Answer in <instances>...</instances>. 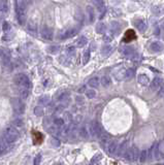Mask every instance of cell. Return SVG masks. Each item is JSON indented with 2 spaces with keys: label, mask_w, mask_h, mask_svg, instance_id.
Wrapping results in <instances>:
<instances>
[{
  "label": "cell",
  "mask_w": 164,
  "mask_h": 165,
  "mask_svg": "<svg viewBox=\"0 0 164 165\" xmlns=\"http://www.w3.org/2000/svg\"><path fill=\"white\" fill-rule=\"evenodd\" d=\"M110 51H112V46H108V45H105L102 46V55L103 56H107L108 54L110 53Z\"/></svg>",
  "instance_id": "32"
},
{
  "label": "cell",
  "mask_w": 164,
  "mask_h": 165,
  "mask_svg": "<svg viewBox=\"0 0 164 165\" xmlns=\"http://www.w3.org/2000/svg\"><path fill=\"white\" fill-rule=\"evenodd\" d=\"M88 85H89L91 88H98L99 85H100V81H99L98 78H90Z\"/></svg>",
  "instance_id": "21"
},
{
  "label": "cell",
  "mask_w": 164,
  "mask_h": 165,
  "mask_svg": "<svg viewBox=\"0 0 164 165\" xmlns=\"http://www.w3.org/2000/svg\"><path fill=\"white\" fill-rule=\"evenodd\" d=\"M69 98V93L66 92V91H63V92H60L58 95H56V99L59 102H65L67 101V99Z\"/></svg>",
  "instance_id": "13"
},
{
  "label": "cell",
  "mask_w": 164,
  "mask_h": 165,
  "mask_svg": "<svg viewBox=\"0 0 164 165\" xmlns=\"http://www.w3.org/2000/svg\"><path fill=\"white\" fill-rule=\"evenodd\" d=\"M55 165H63V163H61V162H60V163H57V164H55Z\"/></svg>",
  "instance_id": "49"
},
{
  "label": "cell",
  "mask_w": 164,
  "mask_h": 165,
  "mask_svg": "<svg viewBox=\"0 0 164 165\" xmlns=\"http://www.w3.org/2000/svg\"><path fill=\"white\" fill-rule=\"evenodd\" d=\"M133 75H134V69L128 68L127 70H125V73H124V78H125V79H130V78H132Z\"/></svg>",
  "instance_id": "27"
},
{
  "label": "cell",
  "mask_w": 164,
  "mask_h": 165,
  "mask_svg": "<svg viewBox=\"0 0 164 165\" xmlns=\"http://www.w3.org/2000/svg\"><path fill=\"white\" fill-rule=\"evenodd\" d=\"M86 96L88 97L89 99H92V98H95L96 97V91L94 89H90V90H87L86 91Z\"/></svg>",
  "instance_id": "31"
},
{
  "label": "cell",
  "mask_w": 164,
  "mask_h": 165,
  "mask_svg": "<svg viewBox=\"0 0 164 165\" xmlns=\"http://www.w3.org/2000/svg\"><path fill=\"white\" fill-rule=\"evenodd\" d=\"M86 10H87V14H88V18H89V22L90 23H93L95 20V11H94V8H93L91 5H88L86 7Z\"/></svg>",
  "instance_id": "12"
},
{
  "label": "cell",
  "mask_w": 164,
  "mask_h": 165,
  "mask_svg": "<svg viewBox=\"0 0 164 165\" xmlns=\"http://www.w3.org/2000/svg\"><path fill=\"white\" fill-rule=\"evenodd\" d=\"M40 161H42V155L38 154V155H36L35 156V158H34V165H39L40 164Z\"/></svg>",
  "instance_id": "42"
},
{
  "label": "cell",
  "mask_w": 164,
  "mask_h": 165,
  "mask_svg": "<svg viewBox=\"0 0 164 165\" xmlns=\"http://www.w3.org/2000/svg\"><path fill=\"white\" fill-rule=\"evenodd\" d=\"M90 60V51H86L83 55V64H87Z\"/></svg>",
  "instance_id": "39"
},
{
  "label": "cell",
  "mask_w": 164,
  "mask_h": 165,
  "mask_svg": "<svg viewBox=\"0 0 164 165\" xmlns=\"http://www.w3.org/2000/svg\"><path fill=\"white\" fill-rule=\"evenodd\" d=\"M161 84H162V79H161L160 78H155L153 81H152L151 82V85H150V87H151V90H158V89H160V87H161Z\"/></svg>",
  "instance_id": "11"
},
{
  "label": "cell",
  "mask_w": 164,
  "mask_h": 165,
  "mask_svg": "<svg viewBox=\"0 0 164 165\" xmlns=\"http://www.w3.org/2000/svg\"><path fill=\"white\" fill-rule=\"evenodd\" d=\"M134 1H138V0H134Z\"/></svg>",
  "instance_id": "51"
},
{
  "label": "cell",
  "mask_w": 164,
  "mask_h": 165,
  "mask_svg": "<svg viewBox=\"0 0 164 165\" xmlns=\"http://www.w3.org/2000/svg\"><path fill=\"white\" fill-rule=\"evenodd\" d=\"M3 137L8 143H14V141H17L18 139H19L20 133H19V131L14 127V126H7V127L4 129Z\"/></svg>",
  "instance_id": "1"
},
{
  "label": "cell",
  "mask_w": 164,
  "mask_h": 165,
  "mask_svg": "<svg viewBox=\"0 0 164 165\" xmlns=\"http://www.w3.org/2000/svg\"><path fill=\"white\" fill-rule=\"evenodd\" d=\"M127 141H123V143L120 144L117 149V152H116V155L119 156V157H122V156L125 155L126 151H127Z\"/></svg>",
  "instance_id": "7"
},
{
  "label": "cell",
  "mask_w": 164,
  "mask_h": 165,
  "mask_svg": "<svg viewBox=\"0 0 164 165\" xmlns=\"http://www.w3.org/2000/svg\"><path fill=\"white\" fill-rule=\"evenodd\" d=\"M64 123H65V121L63 119H60V118H56V119L54 120V124L55 126H57V127H63L64 126Z\"/></svg>",
  "instance_id": "33"
},
{
  "label": "cell",
  "mask_w": 164,
  "mask_h": 165,
  "mask_svg": "<svg viewBox=\"0 0 164 165\" xmlns=\"http://www.w3.org/2000/svg\"><path fill=\"white\" fill-rule=\"evenodd\" d=\"M137 82H138V84L142 85V86H147L150 82V79H149V76L147 74H139L137 76Z\"/></svg>",
  "instance_id": "16"
},
{
  "label": "cell",
  "mask_w": 164,
  "mask_h": 165,
  "mask_svg": "<svg viewBox=\"0 0 164 165\" xmlns=\"http://www.w3.org/2000/svg\"><path fill=\"white\" fill-rule=\"evenodd\" d=\"M7 143H8L4 139V137H0V155L7 149Z\"/></svg>",
  "instance_id": "23"
},
{
  "label": "cell",
  "mask_w": 164,
  "mask_h": 165,
  "mask_svg": "<svg viewBox=\"0 0 164 165\" xmlns=\"http://www.w3.org/2000/svg\"><path fill=\"white\" fill-rule=\"evenodd\" d=\"M105 30H106V27H105V25L103 23H98L97 25H96V32L99 34H104Z\"/></svg>",
  "instance_id": "25"
},
{
  "label": "cell",
  "mask_w": 164,
  "mask_h": 165,
  "mask_svg": "<svg viewBox=\"0 0 164 165\" xmlns=\"http://www.w3.org/2000/svg\"><path fill=\"white\" fill-rule=\"evenodd\" d=\"M123 55L125 56V57H128V58H132L133 55H134V51L132 48H130V46H125L124 49H123Z\"/></svg>",
  "instance_id": "19"
},
{
  "label": "cell",
  "mask_w": 164,
  "mask_h": 165,
  "mask_svg": "<svg viewBox=\"0 0 164 165\" xmlns=\"http://www.w3.org/2000/svg\"><path fill=\"white\" fill-rule=\"evenodd\" d=\"M80 136L87 139L89 137V133H88V130L86 129V127H81L80 128Z\"/></svg>",
  "instance_id": "30"
},
{
  "label": "cell",
  "mask_w": 164,
  "mask_h": 165,
  "mask_svg": "<svg viewBox=\"0 0 164 165\" xmlns=\"http://www.w3.org/2000/svg\"><path fill=\"white\" fill-rule=\"evenodd\" d=\"M135 27L138 29L140 32H145L147 30V24L143 20H136L135 21Z\"/></svg>",
  "instance_id": "14"
},
{
  "label": "cell",
  "mask_w": 164,
  "mask_h": 165,
  "mask_svg": "<svg viewBox=\"0 0 164 165\" xmlns=\"http://www.w3.org/2000/svg\"><path fill=\"white\" fill-rule=\"evenodd\" d=\"M50 141H51V144H52V146H54L55 148H58V147L60 146V140L57 139L56 137H52L51 140H50Z\"/></svg>",
  "instance_id": "40"
},
{
  "label": "cell",
  "mask_w": 164,
  "mask_h": 165,
  "mask_svg": "<svg viewBox=\"0 0 164 165\" xmlns=\"http://www.w3.org/2000/svg\"><path fill=\"white\" fill-rule=\"evenodd\" d=\"M90 134L92 135L93 137H100L101 135V127L98 124V122L96 121H92L90 124Z\"/></svg>",
  "instance_id": "4"
},
{
  "label": "cell",
  "mask_w": 164,
  "mask_h": 165,
  "mask_svg": "<svg viewBox=\"0 0 164 165\" xmlns=\"http://www.w3.org/2000/svg\"><path fill=\"white\" fill-rule=\"evenodd\" d=\"M104 41H106V42H110V41H112V37L105 35V36H104Z\"/></svg>",
  "instance_id": "48"
},
{
  "label": "cell",
  "mask_w": 164,
  "mask_h": 165,
  "mask_svg": "<svg viewBox=\"0 0 164 165\" xmlns=\"http://www.w3.org/2000/svg\"><path fill=\"white\" fill-rule=\"evenodd\" d=\"M150 48H151V50H152L153 52L158 53V52H161V51H162V50L164 49V46H163L162 43L160 42V41H154V42L151 43Z\"/></svg>",
  "instance_id": "9"
},
{
  "label": "cell",
  "mask_w": 164,
  "mask_h": 165,
  "mask_svg": "<svg viewBox=\"0 0 164 165\" xmlns=\"http://www.w3.org/2000/svg\"><path fill=\"white\" fill-rule=\"evenodd\" d=\"M40 35H42V38H45L46 40H51L53 39V30L48 26H43L40 30Z\"/></svg>",
  "instance_id": "5"
},
{
  "label": "cell",
  "mask_w": 164,
  "mask_h": 165,
  "mask_svg": "<svg viewBox=\"0 0 164 165\" xmlns=\"http://www.w3.org/2000/svg\"><path fill=\"white\" fill-rule=\"evenodd\" d=\"M13 126L17 129L18 131H19V130H21L23 127H24V122H23L22 119H20V118H17V119H14L13 121Z\"/></svg>",
  "instance_id": "17"
},
{
  "label": "cell",
  "mask_w": 164,
  "mask_h": 165,
  "mask_svg": "<svg viewBox=\"0 0 164 165\" xmlns=\"http://www.w3.org/2000/svg\"><path fill=\"white\" fill-rule=\"evenodd\" d=\"M132 150H133V162H134L138 159L140 152H139V150L137 149V147H132Z\"/></svg>",
  "instance_id": "36"
},
{
  "label": "cell",
  "mask_w": 164,
  "mask_h": 165,
  "mask_svg": "<svg viewBox=\"0 0 164 165\" xmlns=\"http://www.w3.org/2000/svg\"><path fill=\"white\" fill-rule=\"evenodd\" d=\"M20 95L23 99H26L29 95V90L24 89V88H20Z\"/></svg>",
  "instance_id": "34"
},
{
  "label": "cell",
  "mask_w": 164,
  "mask_h": 165,
  "mask_svg": "<svg viewBox=\"0 0 164 165\" xmlns=\"http://www.w3.org/2000/svg\"><path fill=\"white\" fill-rule=\"evenodd\" d=\"M148 157H149V156H148V151H142V153H140V155H139L140 162H142V163H145Z\"/></svg>",
  "instance_id": "35"
},
{
  "label": "cell",
  "mask_w": 164,
  "mask_h": 165,
  "mask_svg": "<svg viewBox=\"0 0 164 165\" xmlns=\"http://www.w3.org/2000/svg\"><path fill=\"white\" fill-rule=\"evenodd\" d=\"M78 29L75 28V27H72V28L67 29V30L63 33L62 38H69V37L74 36V35L78 33Z\"/></svg>",
  "instance_id": "10"
},
{
  "label": "cell",
  "mask_w": 164,
  "mask_h": 165,
  "mask_svg": "<svg viewBox=\"0 0 164 165\" xmlns=\"http://www.w3.org/2000/svg\"><path fill=\"white\" fill-rule=\"evenodd\" d=\"M75 102H77L78 104H80V105L85 104V98H84V96H81V95L75 96Z\"/></svg>",
  "instance_id": "41"
},
{
  "label": "cell",
  "mask_w": 164,
  "mask_h": 165,
  "mask_svg": "<svg viewBox=\"0 0 164 165\" xmlns=\"http://www.w3.org/2000/svg\"><path fill=\"white\" fill-rule=\"evenodd\" d=\"M49 102H50V97L48 95H43L38 99V103H39V104H42V105L49 104Z\"/></svg>",
  "instance_id": "29"
},
{
  "label": "cell",
  "mask_w": 164,
  "mask_h": 165,
  "mask_svg": "<svg viewBox=\"0 0 164 165\" xmlns=\"http://www.w3.org/2000/svg\"><path fill=\"white\" fill-rule=\"evenodd\" d=\"M118 143H117L116 140H114V141H110V143L107 146V148H106V151L107 153L110 155H114V154H116V152H117V149H118Z\"/></svg>",
  "instance_id": "8"
},
{
  "label": "cell",
  "mask_w": 164,
  "mask_h": 165,
  "mask_svg": "<svg viewBox=\"0 0 164 165\" xmlns=\"http://www.w3.org/2000/svg\"><path fill=\"white\" fill-rule=\"evenodd\" d=\"M11 107H13V110L16 114L18 115H22L24 114L25 111V104L24 102L22 101V99L20 98H13L11 99Z\"/></svg>",
  "instance_id": "3"
},
{
  "label": "cell",
  "mask_w": 164,
  "mask_h": 165,
  "mask_svg": "<svg viewBox=\"0 0 164 165\" xmlns=\"http://www.w3.org/2000/svg\"><path fill=\"white\" fill-rule=\"evenodd\" d=\"M75 51V48H74V46H69L68 49H67V52L69 53V54H74Z\"/></svg>",
  "instance_id": "47"
},
{
  "label": "cell",
  "mask_w": 164,
  "mask_h": 165,
  "mask_svg": "<svg viewBox=\"0 0 164 165\" xmlns=\"http://www.w3.org/2000/svg\"><path fill=\"white\" fill-rule=\"evenodd\" d=\"M101 158H102V155H101V154H99V153H97V154H95V155H94V157H93L92 159H91L90 165H93V164H95L96 162L100 160Z\"/></svg>",
  "instance_id": "37"
},
{
  "label": "cell",
  "mask_w": 164,
  "mask_h": 165,
  "mask_svg": "<svg viewBox=\"0 0 164 165\" xmlns=\"http://www.w3.org/2000/svg\"><path fill=\"white\" fill-rule=\"evenodd\" d=\"M29 30H30V31H33V32H36V25L29 24Z\"/></svg>",
  "instance_id": "45"
},
{
  "label": "cell",
  "mask_w": 164,
  "mask_h": 165,
  "mask_svg": "<svg viewBox=\"0 0 164 165\" xmlns=\"http://www.w3.org/2000/svg\"><path fill=\"white\" fill-rule=\"evenodd\" d=\"M110 31L113 32V34H116L118 33V32L120 31V24L118 22H116V21H114V22H112V24H110Z\"/></svg>",
  "instance_id": "24"
},
{
  "label": "cell",
  "mask_w": 164,
  "mask_h": 165,
  "mask_svg": "<svg viewBox=\"0 0 164 165\" xmlns=\"http://www.w3.org/2000/svg\"><path fill=\"white\" fill-rule=\"evenodd\" d=\"M92 1H93V4H94L96 8L98 10L99 13L104 11V1L103 0H92Z\"/></svg>",
  "instance_id": "18"
},
{
  "label": "cell",
  "mask_w": 164,
  "mask_h": 165,
  "mask_svg": "<svg viewBox=\"0 0 164 165\" xmlns=\"http://www.w3.org/2000/svg\"><path fill=\"white\" fill-rule=\"evenodd\" d=\"M88 43V39L86 36H81L77 41V46L78 48H84Z\"/></svg>",
  "instance_id": "22"
},
{
  "label": "cell",
  "mask_w": 164,
  "mask_h": 165,
  "mask_svg": "<svg viewBox=\"0 0 164 165\" xmlns=\"http://www.w3.org/2000/svg\"><path fill=\"white\" fill-rule=\"evenodd\" d=\"M74 19L77 20L80 24H83V22H84V14L82 13V10H78V8L74 11Z\"/></svg>",
  "instance_id": "20"
},
{
  "label": "cell",
  "mask_w": 164,
  "mask_h": 165,
  "mask_svg": "<svg viewBox=\"0 0 164 165\" xmlns=\"http://www.w3.org/2000/svg\"><path fill=\"white\" fill-rule=\"evenodd\" d=\"M14 82L19 88H24V89L29 90L31 87L30 79H29L28 76L24 74V73H19V74H17L14 78Z\"/></svg>",
  "instance_id": "2"
},
{
  "label": "cell",
  "mask_w": 164,
  "mask_h": 165,
  "mask_svg": "<svg viewBox=\"0 0 164 165\" xmlns=\"http://www.w3.org/2000/svg\"><path fill=\"white\" fill-rule=\"evenodd\" d=\"M10 10V5H8V0H0V13L6 14Z\"/></svg>",
  "instance_id": "15"
},
{
  "label": "cell",
  "mask_w": 164,
  "mask_h": 165,
  "mask_svg": "<svg viewBox=\"0 0 164 165\" xmlns=\"http://www.w3.org/2000/svg\"><path fill=\"white\" fill-rule=\"evenodd\" d=\"M64 120H71V115H70L69 113H65L64 114Z\"/></svg>",
  "instance_id": "46"
},
{
  "label": "cell",
  "mask_w": 164,
  "mask_h": 165,
  "mask_svg": "<svg viewBox=\"0 0 164 165\" xmlns=\"http://www.w3.org/2000/svg\"><path fill=\"white\" fill-rule=\"evenodd\" d=\"M99 138H100V144H101L102 149L106 150L107 146L110 143V136L106 133V132H102Z\"/></svg>",
  "instance_id": "6"
},
{
  "label": "cell",
  "mask_w": 164,
  "mask_h": 165,
  "mask_svg": "<svg viewBox=\"0 0 164 165\" xmlns=\"http://www.w3.org/2000/svg\"><path fill=\"white\" fill-rule=\"evenodd\" d=\"M163 13H164V8H163Z\"/></svg>",
  "instance_id": "52"
},
{
  "label": "cell",
  "mask_w": 164,
  "mask_h": 165,
  "mask_svg": "<svg viewBox=\"0 0 164 165\" xmlns=\"http://www.w3.org/2000/svg\"><path fill=\"white\" fill-rule=\"evenodd\" d=\"M34 115L37 117H42L43 116V108L40 107H36L34 108Z\"/></svg>",
  "instance_id": "38"
},
{
  "label": "cell",
  "mask_w": 164,
  "mask_h": 165,
  "mask_svg": "<svg viewBox=\"0 0 164 165\" xmlns=\"http://www.w3.org/2000/svg\"><path fill=\"white\" fill-rule=\"evenodd\" d=\"M156 165H164V164H156Z\"/></svg>",
  "instance_id": "50"
},
{
  "label": "cell",
  "mask_w": 164,
  "mask_h": 165,
  "mask_svg": "<svg viewBox=\"0 0 164 165\" xmlns=\"http://www.w3.org/2000/svg\"><path fill=\"white\" fill-rule=\"evenodd\" d=\"M10 25L8 24L7 22H4V23H3V30L6 32V31L10 30Z\"/></svg>",
  "instance_id": "44"
},
{
  "label": "cell",
  "mask_w": 164,
  "mask_h": 165,
  "mask_svg": "<svg viewBox=\"0 0 164 165\" xmlns=\"http://www.w3.org/2000/svg\"><path fill=\"white\" fill-rule=\"evenodd\" d=\"M124 157H125L126 159H127V160L133 161V150H132V148L128 149L127 151H126L125 155H124Z\"/></svg>",
  "instance_id": "28"
},
{
  "label": "cell",
  "mask_w": 164,
  "mask_h": 165,
  "mask_svg": "<svg viewBox=\"0 0 164 165\" xmlns=\"http://www.w3.org/2000/svg\"><path fill=\"white\" fill-rule=\"evenodd\" d=\"M49 51L50 53H52V54H55V53H57L59 51V46H51V48H49Z\"/></svg>",
  "instance_id": "43"
},
{
  "label": "cell",
  "mask_w": 164,
  "mask_h": 165,
  "mask_svg": "<svg viewBox=\"0 0 164 165\" xmlns=\"http://www.w3.org/2000/svg\"><path fill=\"white\" fill-rule=\"evenodd\" d=\"M100 82H101V85L103 87H108L110 85V76H107V75H104V76H102L101 79H100Z\"/></svg>",
  "instance_id": "26"
}]
</instances>
